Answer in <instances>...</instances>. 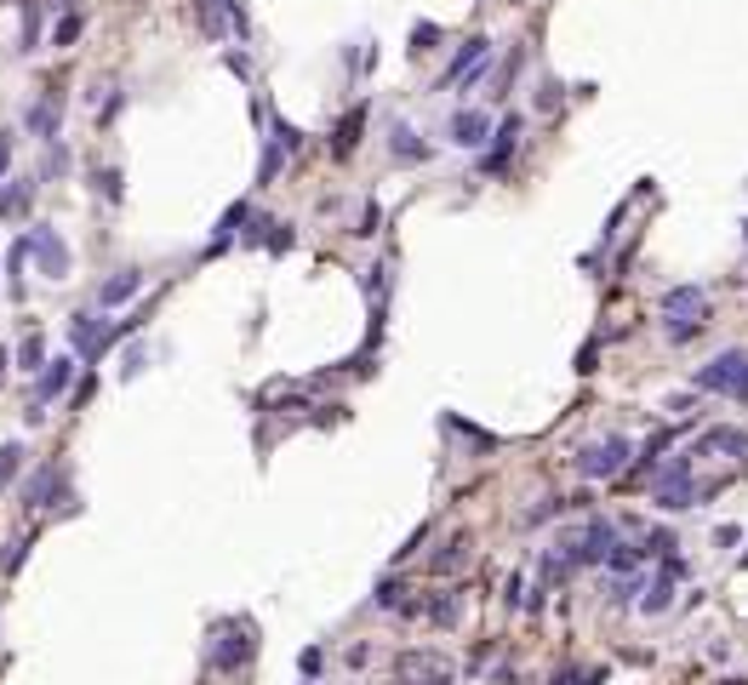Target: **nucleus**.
Masks as SVG:
<instances>
[{
    "label": "nucleus",
    "instance_id": "f257e3e1",
    "mask_svg": "<svg viewBox=\"0 0 748 685\" xmlns=\"http://www.w3.org/2000/svg\"><path fill=\"white\" fill-rule=\"evenodd\" d=\"M703 315H709V291H703V286H674V291H663L668 342H691L697 332H703Z\"/></svg>",
    "mask_w": 748,
    "mask_h": 685
},
{
    "label": "nucleus",
    "instance_id": "f03ea898",
    "mask_svg": "<svg viewBox=\"0 0 748 685\" xmlns=\"http://www.w3.org/2000/svg\"><path fill=\"white\" fill-rule=\"evenodd\" d=\"M651 503H657V508H691V503H697V486H691V451L668 457L663 469H651Z\"/></svg>",
    "mask_w": 748,
    "mask_h": 685
},
{
    "label": "nucleus",
    "instance_id": "7ed1b4c3",
    "mask_svg": "<svg viewBox=\"0 0 748 685\" xmlns=\"http://www.w3.org/2000/svg\"><path fill=\"white\" fill-rule=\"evenodd\" d=\"M629 440L622 434H605V440H595V446H583L578 451V474L583 480H617L622 469H629Z\"/></svg>",
    "mask_w": 748,
    "mask_h": 685
},
{
    "label": "nucleus",
    "instance_id": "20e7f679",
    "mask_svg": "<svg viewBox=\"0 0 748 685\" xmlns=\"http://www.w3.org/2000/svg\"><path fill=\"white\" fill-rule=\"evenodd\" d=\"M743 377H748V354L743 349H726V354H714L709 366H697L691 383L703 388V395H737Z\"/></svg>",
    "mask_w": 748,
    "mask_h": 685
},
{
    "label": "nucleus",
    "instance_id": "39448f33",
    "mask_svg": "<svg viewBox=\"0 0 748 685\" xmlns=\"http://www.w3.org/2000/svg\"><path fill=\"white\" fill-rule=\"evenodd\" d=\"M195 23H200L206 40H223V35L246 40V6L240 0H195Z\"/></svg>",
    "mask_w": 748,
    "mask_h": 685
},
{
    "label": "nucleus",
    "instance_id": "423d86ee",
    "mask_svg": "<svg viewBox=\"0 0 748 685\" xmlns=\"http://www.w3.org/2000/svg\"><path fill=\"white\" fill-rule=\"evenodd\" d=\"M69 383H74V360H69V354L46 360V366H40V383H35V400H29V423H40L46 406H52L57 395H69Z\"/></svg>",
    "mask_w": 748,
    "mask_h": 685
},
{
    "label": "nucleus",
    "instance_id": "0eeeda50",
    "mask_svg": "<svg viewBox=\"0 0 748 685\" xmlns=\"http://www.w3.org/2000/svg\"><path fill=\"white\" fill-rule=\"evenodd\" d=\"M29 257L40 263V274H46V280H69V269H74L69 246L57 240L52 229H29Z\"/></svg>",
    "mask_w": 748,
    "mask_h": 685
},
{
    "label": "nucleus",
    "instance_id": "6e6552de",
    "mask_svg": "<svg viewBox=\"0 0 748 685\" xmlns=\"http://www.w3.org/2000/svg\"><path fill=\"white\" fill-rule=\"evenodd\" d=\"M680 571H685V566H680V554H668L663 566H657V577H651V583H646V594H640V611H646V617H663L668 605H674V583H680Z\"/></svg>",
    "mask_w": 748,
    "mask_h": 685
},
{
    "label": "nucleus",
    "instance_id": "1a4fd4ad",
    "mask_svg": "<svg viewBox=\"0 0 748 685\" xmlns=\"http://www.w3.org/2000/svg\"><path fill=\"white\" fill-rule=\"evenodd\" d=\"M612 549H617V525L605 520V514H595V520L583 525V537H578V566H605Z\"/></svg>",
    "mask_w": 748,
    "mask_h": 685
},
{
    "label": "nucleus",
    "instance_id": "9d476101",
    "mask_svg": "<svg viewBox=\"0 0 748 685\" xmlns=\"http://www.w3.org/2000/svg\"><path fill=\"white\" fill-rule=\"evenodd\" d=\"M691 457H737L748 463V429H703L691 446Z\"/></svg>",
    "mask_w": 748,
    "mask_h": 685
},
{
    "label": "nucleus",
    "instance_id": "9b49d317",
    "mask_svg": "<svg viewBox=\"0 0 748 685\" xmlns=\"http://www.w3.org/2000/svg\"><path fill=\"white\" fill-rule=\"evenodd\" d=\"M246 657H252V622H223V646L212 651V668L229 674V668H240Z\"/></svg>",
    "mask_w": 748,
    "mask_h": 685
},
{
    "label": "nucleus",
    "instance_id": "f8f14e48",
    "mask_svg": "<svg viewBox=\"0 0 748 685\" xmlns=\"http://www.w3.org/2000/svg\"><path fill=\"white\" fill-rule=\"evenodd\" d=\"M29 132L40 137V143H57V126H64V98H57V91H46L40 103H29Z\"/></svg>",
    "mask_w": 748,
    "mask_h": 685
},
{
    "label": "nucleus",
    "instance_id": "ddd939ff",
    "mask_svg": "<svg viewBox=\"0 0 748 685\" xmlns=\"http://www.w3.org/2000/svg\"><path fill=\"white\" fill-rule=\"evenodd\" d=\"M137 291H144V274H137V269H115L98 286V308H120V303H132Z\"/></svg>",
    "mask_w": 748,
    "mask_h": 685
},
{
    "label": "nucleus",
    "instance_id": "4468645a",
    "mask_svg": "<svg viewBox=\"0 0 748 685\" xmlns=\"http://www.w3.org/2000/svg\"><path fill=\"white\" fill-rule=\"evenodd\" d=\"M491 137V120L480 115V108H457V115H451V143L457 149H480Z\"/></svg>",
    "mask_w": 748,
    "mask_h": 685
},
{
    "label": "nucleus",
    "instance_id": "2eb2a0df",
    "mask_svg": "<svg viewBox=\"0 0 748 685\" xmlns=\"http://www.w3.org/2000/svg\"><path fill=\"white\" fill-rule=\"evenodd\" d=\"M520 132H526V120H520V115H509V120H503V126H497V132H491V137H497V143L486 149V160H480V166H486V171H503V160H509V149H514V143H520Z\"/></svg>",
    "mask_w": 748,
    "mask_h": 685
},
{
    "label": "nucleus",
    "instance_id": "dca6fc26",
    "mask_svg": "<svg viewBox=\"0 0 748 685\" xmlns=\"http://www.w3.org/2000/svg\"><path fill=\"white\" fill-rule=\"evenodd\" d=\"M371 605H378V611H423V605H412L406 600V583H400V577H388V583H378V594H371Z\"/></svg>",
    "mask_w": 748,
    "mask_h": 685
},
{
    "label": "nucleus",
    "instance_id": "f3484780",
    "mask_svg": "<svg viewBox=\"0 0 748 685\" xmlns=\"http://www.w3.org/2000/svg\"><path fill=\"white\" fill-rule=\"evenodd\" d=\"M246 223H252V206H246V200H240V206H229V212H223V223H217V235H212V252H223V246L235 240Z\"/></svg>",
    "mask_w": 748,
    "mask_h": 685
},
{
    "label": "nucleus",
    "instance_id": "a211bd4d",
    "mask_svg": "<svg viewBox=\"0 0 748 685\" xmlns=\"http://www.w3.org/2000/svg\"><path fill=\"white\" fill-rule=\"evenodd\" d=\"M69 337H74V349H81L86 354V360H98V320H91V315H69Z\"/></svg>",
    "mask_w": 748,
    "mask_h": 685
},
{
    "label": "nucleus",
    "instance_id": "6ab92c4d",
    "mask_svg": "<svg viewBox=\"0 0 748 685\" xmlns=\"http://www.w3.org/2000/svg\"><path fill=\"white\" fill-rule=\"evenodd\" d=\"M388 154H395V160H429V143H417L412 126H395L388 132Z\"/></svg>",
    "mask_w": 748,
    "mask_h": 685
},
{
    "label": "nucleus",
    "instance_id": "aec40b11",
    "mask_svg": "<svg viewBox=\"0 0 748 685\" xmlns=\"http://www.w3.org/2000/svg\"><path fill=\"white\" fill-rule=\"evenodd\" d=\"M29 195H35V183H6V189H0V217H23Z\"/></svg>",
    "mask_w": 748,
    "mask_h": 685
},
{
    "label": "nucleus",
    "instance_id": "412c9836",
    "mask_svg": "<svg viewBox=\"0 0 748 685\" xmlns=\"http://www.w3.org/2000/svg\"><path fill=\"white\" fill-rule=\"evenodd\" d=\"M400 674H406V680H429V685H440V663H434V657H417V651H406V657H400Z\"/></svg>",
    "mask_w": 748,
    "mask_h": 685
},
{
    "label": "nucleus",
    "instance_id": "4be33fe9",
    "mask_svg": "<svg viewBox=\"0 0 748 685\" xmlns=\"http://www.w3.org/2000/svg\"><path fill=\"white\" fill-rule=\"evenodd\" d=\"M52 486H57V469H40V474L23 486V508H40L46 497H52Z\"/></svg>",
    "mask_w": 748,
    "mask_h": 685
},
{
    "label": "nucleus",
    "instance_id": "5701e85b",
    "mask_svg": "<svg viewBox=\"0 0 748 685\" xmlns=\"http://www.w3.org/2000/svg\"><path fill=\"white\" fill-rule=\"evenodd\" d=\"M463 554H469V537H451L446 549L429 559V566H434V571H457V566H463Z\"/></svg>",
    "mask_w": 748,
    "mask_h": 685
},
{
    "label": "nucleus",
    "instance_id": "b1692460",
    "mask_svg": "<svg viewBox=\"0 0 748 685\" xmlns=\"http://www.w3.org/2000/svg\"><path fill=\"white\" fill-rule=\"evenodd\" d=\"M520 64H526V46H514V52L503 57V74H497V91H491V98H509V86H514V74H520Z\"/></svg>",
    "mask_w": 748,
    "mask_h": 685
},
{
    "label": "nucleus",
    "instance_id": "393cba45",
    "mask_svg": "<svg viewBox=\"0 0 748 685\" xmlns=\"http://www.w3.org/2000/svg\"><path fill=\"white\" fill-rule=\"evenodd\" d=\"M18 366H23V371H40V366H46V342H40V337H23V342H18Z\"/></svg>",
    "mask_w": 748,
    "mask_h": 685
},
{
    "label": "nucleus",
    "instance_id": "a878e982",
    "mask_svg": "<svg viewBox=\"0 0 748 685\" xmlns=\"http://www.w3.org/2000/svg\"><path fill=\"white\" fill-rule=\"evenodd\" d=\"M35 46H40V6L23 0V52H35Z\"/></svg>",
    "mask_w": 748,
    "mask_h": 685
},
{
    "label": "nucleus",
    "instance_id": "bb28decb",
    "mask_svg": "<svg viewBox=\"0 0 748 685\" xmlns=\"http://www.w3.org/2000/svg\"><path fill=\"white\" fill-rule=\"evenodd\" d=\"M361 120H366L361 108H354V115L343 120V132H337V154H354V143H361Z\"/></svg>",
    "mask_w": 748,
    "mask_h": 685
},
{
    "label": "nucleus",
    "instance_id": "cd10ccee",
    "mask_svg": "<svg viewBox=\"0 0 748 685\" xmlns=\"http://www.w3.org/2000/svg\"><path fill=\"white\" fill-rule=\"evenodd\" d=\"M18 469H23V446H18V440H12V446H0V486H6V480L18 474Z\"/></svg>",
    "mask_w": 748,
    "mask_h": 685
},
{
    "label": "nucleus",
    "instance_id": "c85d7f7f",
    "mask_svg": "<svg viewBox=\"0 0 748 685\" xmlns=\"http://www.w3.org/2000/svg\"><path fill=\"white\" fill-rule=\"evenodd\" d=\"M554 685H605L600 668H566V674H554Z\"/></svg>",
    "mask_w": 748,
    "mask_h": 685
},
{
    "label": "nucleus",
    "instance_id": "c756f323",
    "mask_svg": "<svg viewBox=\"0 0 748 685\" xmlns=\"http://www.w3.org/2000/svg\"><path fill=\"white\" fill-rule=\"evenodd\" d=\"M560 508H566V497H543V503L526 514V525H543V520H549V514H560Z\"/></svg>",
    "mask_w": 748,
    "mask_h": 685
},
{
    "label": "nucleus",
    "instance_id": "7c9ffc66",
    "mask_svg": "<svg viewBox=\"0 0 748 685\" xmlns=\"http://www.w3.org/2000/svg\"><path fill=\"white\" fill-rule=\"evenodd\" d=\"M434 40H440V29H434V23H417L412 29V52H429Z\"/></svg>",
    "mask_w": 748,
    "mask_h": 685
},
{
    "label": "nucleus",
    "instance_id": "2f4dec72",
    "mask_svg": "<svg viewBox=\"0 0 748 685\" xmlns=\"http://www.w3.org/2000/svg\"><path fill=\"white\" fill-rule=\"evenodd\" d=\"M451 617H457V594H446V600L429 605V622H451Z\"/></svg>",
    "mask_w": 748,
    "mask_h": 685
},
{
    "label": "nucleus",
    "instance_id": "473e14b6",
    "mask_svg": "<svg viewBox=\"0 0 748 685\" xmlns=\"http://www.w3.org/2000/svg\"><path fill=\"white\" fill-rule=\"evenodd\" d=\"M98 189H103V200H120V171H115V166L98 171Z\"/></svg>",
    "mask_w": 748,
    "mask_h": 685
},
{
    "label": "nucleus",
    "instance_id": "72a5a7b5",
    "mask_svg": "<svg viewBox=\"0 0 748 685\" xmlns=\"http://www.w3.org/2000/svg\"><path fill=\"white\" fill-rule=\"evenodd\" d=\"M74 35H81V18H74V12H69V18H64V23H57V35H52V46H69Z\"/></svg>",
    "mask_w": 748,
    "mask_h": 685
},
{
    "label": "nucleus",
    "instance_id": "f704fd0d",
    "mask_svg": "<svg viewBox=\"0 0 748 685\" xmlns=\"http://www.w3.org/2000/svg\"><path fill=\"white\" fill-rule=\"evenodd\" d=\"M560 103V81H543L537 86V108H554Z\"/></svg>",
    "mask_w": 748,
    "mask_h": 685
},
{
    "label": "nucleus",
    "instance_id": "c9c22d12",
    "mask_svg": "<svg viewBox=\"0 0 748 685\" xmlns=\"http://www.w3.org/2000/svg\"><path fill=\"white\" fill-rule=\"evenodd\" d=\"M6 166H12V132H0V178H6Z\"/></svg>",
    "mask_w": 748,
    "mask_h": 685
},
{
    "label": "nucleus",
    "instance_id": "e433bc0d",
    "mask_svg": "<svg viewBox=\"0 0 748 685\" xmlns=\"http://www.w3.org/2000/svg\"><path fill=\"white\" fill-rule=\"evenodd\" d=\"M731 400H737V406H748V377H743V388H737V395H731Z\"/></svg>",
    "mask_w": 748,
    "mask_h": 685
},
{
    "label": "nucleus",
    "instance_id": "4c0bfd02",
    "mask_svg": "<svg viewBox=\"0 0 748 685\" xmlns=\"http://www.w3.org/2000/svg\"><path fill=\"white\" fill-rule=\"evenodd\" d=\"M0 377H6V349H0Z\"/></svg>",
    "mask_w": 748,
    "mask_h": 685
},
{
    "label": "nucleus",
    "instance_id": "58836bf2",
    "mask_svg": "<svg viewBox=\"0 0 748 685\" xmlns=\"http://www.w3.org/2000/svg\"><path fill=\"white\" fill-rule=\"evenodd\" d=\"M743 240H748V223H743Z\"/></svg>",
    "mask_w": 748,
    "mask_h": 685
}]
</instances>
